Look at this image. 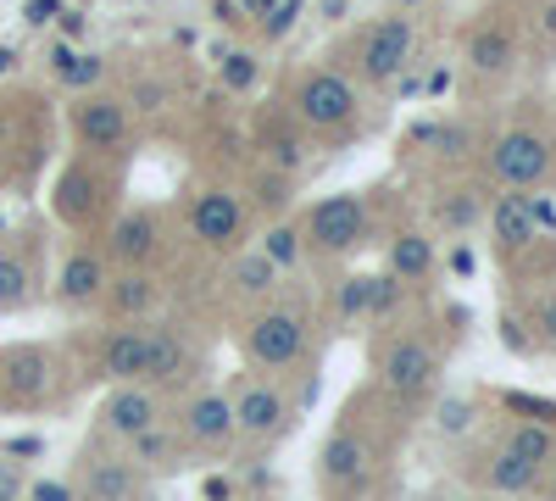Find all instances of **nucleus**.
Listing matches in <instances>:
<instances>
[{
    "mask_svg": "<svg viewBox=\"0 0 556 501\" xmlns=\"http://www.w3.org/2000/svg\"><path fill=\"white\" fill-rule=\"evenodd\" d=\"M490 173L501 178V185H513V190L545 185L551 146L540 140V134H506V140H495V151H490Z\"/></svg>",
    "mask_w": 556,
    "mask_h": 501,
    "instance_id": "nucleus-1",
    "label": "nucleus"
},
{
    "mask_svg": "<svg viewBox=\"0 0 556 501\" xmlns=\"http://www.w3.org/2000/svg\"><path fill=\"white\" fill-rule=\"evenodd\" d=\"M362 223H367V206L362 196H329V201H317L312 217H306V240L317 251H351L362 240Z\"/></svg>",
    "mask_w": 556,
    "mask_h": 501,
    "instance_id": "nucleus-2",
    "label": "nucleus"
},
{
    "mask_svg": "<svg viewBox=\"0 0 556 501\" xmlns=\"http://www.w3.org/2000/svg\"><path fill=\"white\" fill-rule=\"evenodd\" d=\"M295 112L312 128H345L351 112H356V96H351V84L340 73H312L301 84V96H295Z\"/></svg>",
    "mask_w": 556,
    "mask_h": 501,
    "instance_id": "nucleus-3",
    "label": "nucleus"
},
{
    "mask_svg": "<svg viewBox=\"0 0 556 501\" xmlns=\"http://www.w3.org/2000/svg\"><path fill=\"white\" fill-rule=\"evenodd\" d=\"M251 362H262V368H285V362H295L306 351V324L295 312H267L251 324Z\"/></svg>",
    "mask_w": 556,
    "mask_h": 501,
    "instance_id": "nucleus-4",
    "label": "nucleus"
},
{
    "mask_svg": "<svg viewBox=\"0 0 556 501\" xmlns=\"http://www.w3.org/2000/svg\"><path fill=\"white\" fill-rule=\"evenodd\" d=\"M406 57H412V23L406 17H384V23H374V34H367V45H362V78L367 84H390L406 67Z\"/></svg>",
    "mask_w": 556,
    "mask_h": 501,
    "instance_id": "nucleus-5",
    "label": "nucleus"
},
{
    "mask_svg": "<svg viewBox=\"0 0 556 501\" xmlns=\"http://www.w3.org/2000/svg\"><path fill=\"white\" fill-rule=\"evenodd\" d=\"M434 374H440V362L424 340H395L390 356H384V385L401 390V396H424L434 385Z\"/></svg>",
    "mask_w": 556,
    "mask_h": 501,
    "instance_id": "nucleus-6",
    "label": "nucleus"
},
{
    "mask_svg": "<svg viewBox=\"0 0 556 501\" xmlns=\"http://www.w3.org/2000/svg\"><path fill=\"white\" fill-rule=\"evenodd\" d=\"M73 128H78V140H84L89 151H112V146H123V134H128L123 101H112V96H89V101L73 112Z\"/></svg>",
    "mask_w": 556,
    "mask_h": 501,
    "instance_id": "nucleus-7",
    "label": "nucleus"
},
{
    "mask_svg": "<svg viewBox=\"0 0 556 501\" xmlns=\"http://www.w3.org/2000/svg\"><path fill=\"white\" fill-rule=\"evenodd\" d=\"M151 356H156V329H123L106 340V374L134 385L151 374Z\"/></svg>",
    "mask_w": 556,
    "mask_h": 501,
    "instance_id": "nucleus-8",
    "label": "nucleus"
},
{
    "mask_svg": "<svg viewBox=\"0 0 556 501\" xmlns=\"http://www.w3.org/2000/svg\"><path fill=\"white\" fill-rule=\"evenodd\" d=\"M190 223H195V235H201L206 246H228V240L240 235V223H245V212H240V201L228 196V190H206V196L195 201Z\"/></svg>",
    "mask_w": 556,
    "mask_h": 501,
    "instance_id": "nucleus-9",
    "label": "nucleus"
},
{
    "mask_svg": "<svg viewBox=\"0 0 556 501\" xmlns=\"http://www.w3.org/2000/svg\"><path fill=\"white\" fill-rule=\"evenodd\" d=\"M290 418V406H285V396L278 390H245L240 401H235V429H245V435H273L278 424Z\"/></svg>",
    "mask_w": 556,
    "mask_h": 501,
    "instance_id": "nucleus-10",
    "label": "nucleus"
},
{
    "mask_svg": "<svg viewBox=\"0 0 556 501\" xmlns=\"http://www.w3.org/2000/svg\"><path fill=\"white\" fill-rule=\"evenodd\" d=\"M151 424H156V401H151L146 390L128 385V390H117V396L106 401V429H112V435H128V440H134L139 429H151Z\"/></svg>",
    "mask_w": 556,
    "mask_h": 501,
    "instance_id": "nucleus-11",
    "label": "nucleus"
},
{
    "mask_svg": "<svg viewBox=\"0 0 556 501\" xmlns=\"http://www.w3.org/2000/svg\"><path fill=\"white\" fill-rule=\"evenodd\" d=\"M534 201L529 196H501L495 206H490V223H495V240L501 246H523V240H534Z\"/></svg>",
    "mask_w": 556,
    "mask_h": 501,
    "instance_id": "nucleus-12",
    "label": "nucleus"
},
{
    "mask_svg": "<svg viewBox=\"0 0 556 501\" xmlns=\"http://www.w3.org/2000/svg\"><path fill=\"white\" fill-rule=\"evenodd\" d=\"M190 435L206 440V446L228 440V435H235V401H228V396H201L190 406Z\"/></svg>",
    "mask_w": 556,
    "mask_h": 501,
    "instance_id": "nucleus-13",
    "label": "nucleus"
},
{
    "mask_svg": "<svg viewBox=\"0 0 556 501\" xmlns=\"http://www.w3.org/2000/svg\"><path fill=\"white\" fill-rule=\"evenodd\" d=\"M362 468H367V446L356 435H329L323 440V474H329L334 485L362 479Z\"/></svg>",
    "mask_w": 556,
    "mask_h": 501,
    "instance_id": "nucleus-14",
    "label": "nucleus"
},
{
    "mask_svg": "<svg viewBox=\"0 0 556 501\" xmlns=\"http://www.w3.org/2000/svg\"><path fill=\"white\" fill-rule=\"evenodd\" d=\"M84 490H89V501H128L134 496V468L101 458V463L84 468Z\"/></svg>",
    "mask_w": 556,
    "mask_h": 501,
    "instance_id": "nucleus-15",
    "label": "nucleus"
},
{
    "mask_svg": "<svg viewBox=\"0 0 556 501\" xmlns=\"http://www.w3.org/2000/svg\"><path fill=\"white\" fill-rule=\"evenodd\" d=\"M101 285H106L101 256H89V251L67 256V267H62V301H89V296H101Z\"/></svg>",
    "mask_w": 556,
    "mask_h": 501,
    "instance_id": "nucleus-16",
    "label": "nucleus"
},
{
    "mask_svg": "<svg viewBox=\"0 0 556 501\" xmlns=\"http://www.w3.org/2000/svg\"><path fill=\"white\" fill-rule=\"evenodd\" d=\"M534 479H540V468L523 463L513 446H506L501 458L490 463V490H501V496H523V490H534Z\"/></svg>",
    "mask_w": 556,
    "mask_h": 501,
    "instance_id": "nucleus-17",
    "label": "nucleus"
},
{
    "mask_svg": "<svg viewBox=\"0 0 556 501\" xmlns=\"http://www.w3.org/2000/svg\"><path fill=\"white\" fill-rule=\"evenodd\" d=\"M112 251L123 256V262H146L151 251H156V223L139 212V217H123L117 223V235H112Z\"/></svg>",
    "mask_w": 556,
    "mask_h": 501,
    "instance_id": "nucleus-18",
    "label": "nucleus"
},
{
    "mask_svg": "<svg viewBox=\"0 0 556 501\" xmlns=\"http://www.w3.org/2000/svg\"><path fill=\"white\" fill-rule=\"evenodd\" d=\"M390 296H395L390 279H351V285L340 290V312H345V317H356V312H384Z\"/></svg>",
    "mask_w": 556,
    "mask_h": 501,
    "instance_id": "nucleus-19",
    "label": "nucleus"
},
{
    "mask_svg": "<svg viewBox=\"0 0 556 501\" xmlns=\"http://www.w3.org/2000/svg\"><path fill=\"white\" fill-rule=\"evenodd\" d=\"M34 296V279H28V262L0 251V312H17L23 301Z\"/></svg>",
    "mask_w": 556,
    "mask_h": 501,
    "instance_id": "nucleus-20",
    "label": "nucleus"
},
{
    "mask_svg": "<svg viewBox=\"0 0 556 501\" xmlns=\"http://www.w3.org/2000/svg\"><path fill=\"white\" fill-rule=\"evenodd\" d=\"M506 446H513L523 463H534V468L556 458V435H551V429H540V424H518V429H513V440H506Z\"/></svg>",
    "mask_w": 556,
    "mask_h": 501,
    "instance_id": "nucleus-21",
    "label": "nucleus"
},
{
    "mask_svg": "<svg viewBox=\"0 0 556 501\" xmlns=\"http://www.w3.org/2000/svg\"><path fill=\"white\" fill-rule=\"evenodd\" d=\"M506 62H513V39H506L501 28H484V34L473 39V67H479V73H501Z\"/></svg>",
    "mask_w": 556,
    "mask_h": 501,
    "instance_id": "nucleus-22",
    "label": "nucleus"
},
{
    "mask_svg": "<svg viewBox=\"0 0 556 501\" xmlns=\"http://www.w3.org/2000/svg\"><path fill=\"white\" fill-rule=\"evenodd\" d=\"M390 267L401 273V279H424V273H429V240L401 235V240H395V251H390Z\"/></svg>",
    "mask_w": 556,
    "mask_h": 501,
    "instance_id": "nucleus-23",
    "label": "nucleus"
},
{
    "mask_svg": "<svg viewBox=\"0 0 556 501\" xmlns=\"http://www.w3.org/2000/svg\"><path fill=\"white\" fill-rule=\"evenodd\" d=\"M7 368H12V390H17V396H39V390H45V356H39V351L7 356Z\"/></svg>",
    "mask_w": 556,
    "mask_h": 501,
    "instance_id": "nucleus-24",
    "label": "nucleus"
},
{
    "mask_svg": "<svg viewBox=\"0 0 556 501\" xmlns=\"http://www.w3.org/2000/svg\"><path fill=\"white\" fill-rule=\"evenodd\" d=\"M101 73H106V62H101V57H73V51H56V78H62V84H73V89L101 84Z\"/></svg>",
    "mask_w": 556,
    "mask_h": 501,
    "instance_id": "nucleus-25",
    "label": "nucleus"
},
{
    "mask_svg": "<svg viewBox=\"0 0 556 501\" xmlns=\"http://www.w3.org/2000/svg\"><path fill=\"white\" fill-rule=\"evenodd\" d=\"M235 285H240L245 296H267V290L278 285V267H273V262L256 251V256H245V262L235 267Z\"/></svg>",
    "mask_w": 556,
    "mask_h": 501,
    "instance_id": "nucleus-26",
    "label": "nucleus"
},
{
    "mask_svg": "<svg viewBox=\"0 0 556 501\" xmlns=\"http://www.w3.org/2000/svg\"><path fill=\"white\" fill-rule=\"evenodd\" d=\"M151 296H156V285L146 279V273H128V279H117V290H112L117 312H146V306H151Z\"/></svg>",
    "mask_w": 556,
    "mask_h": 501,
    "instance_id": "nucleus-27",
    "label": "nucleus"
},
{
    "mask_svg": "<svg viewBox=\"0 0 556 501\" xmlns=\"http://www.w3.org/2000/svg\"><path fill=\"white\" fill-rule=\"evenodd\" d=\"M178 368H184V346L156 329V356H151V374L146 379H178Z\"/></svg>",
    "mask_w": 556,
    "mask_h": 501,
    "instance_id": "nucleus-28",
    "label": "nucleus"
},
{
    "mask_svg": "<svg viewBox=\"0 0 556 501\" xmlns=\"http://www.w3.org/2000/svg\"><path fill=\"white\" fill-rule=\"evenodd\" d=\"M262 256H267L273 267H295V262H301V235H295V229H273L267 246H262Z\"/></svg>",
    "mask_w": 556,
    "mask_h": 501,
    "instance_id": "nucleus-29",
    "label": "nucleus"
},
{
    "mask_svg": "<svg viewBox=\"0 0 556 501\" xmlns=\"http://www.w3.org/2000/svg\"><path fill=\"white\" fill-rule=\"evenodd\" d=\"M440 435H468L473 429V401H462V396H451L445 406H440Z\"/></svg>",
    "mask_w": 556,
    "mask_h": 501,
    "instance_id": "nucleus-30",
    "label": "nucleus"
},
{
    "mask_svg": "<svg viewBox=\"0 0 556 501\" xmlns=\"http://www.w3.org/2000/svg\"><path fill=\"white\" fill-rule=\"evenodd\" d=\"M223 84H228V89H251V84H256V62H251L245 51H228V57H223Z\"/></svg>",
    "mask_w": 556,
    "mask_h": 501,
    "instance_id": "nucleus-31",
    "label": "nucleus"
},
{
    "mask_svg": "<svg viewBox=\"0 0 556 501\" xmlns=\"http://www.w3.org/2000/svg\"><path fill=\"white\" fill-rule=\"evenodd\" d=\"M473 212H479V206H473L468 196H462V190H456L451 201H440V217L451 223V229H468V223H473Z\"/></svg>",
    "mask_w": 556,
    "mask_h": 501,
    "instance_id": "nucleus-32",
    "label": "nucleus"
},
{
    "mask_svg": "<svg viewBox=\"0 0 556 501\" xmlns=\"http://www.w3.org/2000/svg\"><path fill=\"white\" fill-rule=\"evenodd\" d=\"M23 490H28L23 468H17V463H7V458H0V501H23Z\"/></svg>",
    "mask_w": 556,
    "mask_h": 501,
    "instance_id": "nucleus-33",
    "label": "nucleus"
},
{
    "mask_svg": "<svg viewBox=\"0 0 556 501\" xmlns=\"http://www.w3.org/2000/svg\"><path fill=\"white\" fill-rule=\"evenodd\" d=\"M23 496H28V501H78L73 485H62V479H39V485H28Z\"/></svg>",
    "mask_w": 556,
    "mask_h": 501,
    "instance_id": "nucleus-34",
    "label": "nucleus"
},
{
    "mask_svg": "<svg viewBox=\"0 0 556 501\" xmlns=\"http://www.w3.org/2000/svg\"><path fill=\"white\" fill-rule=\"evenodd\" d=\"M139 107H146V112H156L162 107V84H139V96H134Z\"/></svg>",
    "mask_w": 556,
    "mask_h": 501,
    "instance_id": "nucleus-35",
    "label": "nucleus"
},
{
    "mask_svg": "<svg viewBox=\"0 0 556 501\" xmlns=\"http://www.w3.org/2000/svg\"><path fill=\"white\" fill-rule=\"evenodd\" d=\"M540 329H545V335H551V340H556V296H551V301H545V306H540Z\"/></svg>",
    "mask_w": 556,
    "mask_h": 501,
    "instance_id": "nucleus-36",
    "label": "nucleus"
},
{
    "mask_svg": "<svg viewBox=\"0 0 556 501\" xmlns=\"http://www.w3.org/2000/svg\"><path fill=\"white\" fill-rule=\"evenodd\" d=\"M206 496L212 501H228V479H206Z\"/></svg>",
    "mask_w": 556,
    "mask_h": 501,
    "instance_id": "nucleus-37",
    "label": "nucleus"
},
{
    "mask_svg": "<svg viewBox=\"0 0 556 501\" xmlns=\"http://www.w3.org/2000/svg\"><path fill=\"white\" fill-rule=\"evenodd\" d=\"M545 28H551V34H556V7H551V17H545Z\"/></svg>",
    "mask_w": 556,
    "mask_h": 501,
    "instance_id": "nucleus-38",
    "label": "nucleus"
},
{
    "mask_svg": "<svg viewBox=\"0 0 556 501\" xmlns=\"http://www.w3.org/2000/svg\"><path fill=\"white\" fill-rule=\"evenodd\" d=\"M429 501H451V496H429Z\"/></svg>",
    "mask_w": 556,
    "mask_h": 501,
    "instance_id": "nucleus-39",
    "label": "nucleus"
},
{
    "mask_svg": "<svg viewBox=\"0 0 556 501\" xmlns=\"http://www.w3.org/2000/svg\"><path fill=\"white\" fill-rule=\"evenodd\" d=\"M551 496H556V474H551Z\"/></svg>",
    "mask_w": 556,
    "mask_h": 501,
    "instance_id": "nucleus-40",
    "label": "nucleus"
}]
</instances>
